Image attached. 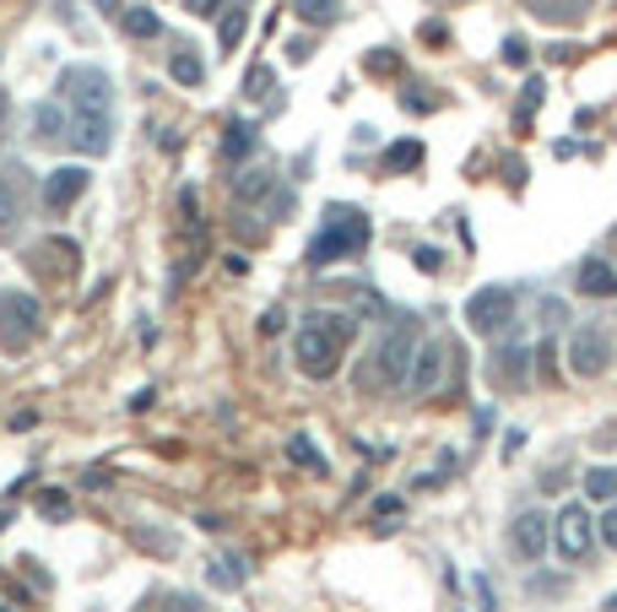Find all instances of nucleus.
I'll return each mask as SVG.
<instances>
[{
    "label": "nucleus",
    "instance_id": "30",
    "mask_svg": "<svg viewBox=\"0 0 617 612\" xmlns=\"http://www.w3.org/2000/svg\"><path fill=\"white\" fill-rule=\"evenodd\" d=\"M504 61H509V65H526V61H531L526 39H504Z\"/></svg>",
    "mask_w": 617,
    "mask_h": 612
},
{
    "label": "nucleus",
    "instance_id": "11",
    "mask_svg": "<svg viewBox=\"0 0 617 612\" xmlns=\"http://www.w3.org/2000/svg\"><path fill=\"white\" fill-rule=\"evenodd\" d=\"M87 184H93V174H87L82 163L50 169V174H44V206H50V212H71V206L87 195Z\"/></svg>",
    "mask_w": 617,
    "mask_h": 612
},
{
    "label": "nucleus",
    "instance_id": "32",
    "mask_svg": "<svg viewBox=\"0 0 617 612\" xmlns=\"http://www.w3.org/2000/svg\"><path fill=\"white\" fill-rule=\"evenodd\" d=\"M401 104H407L412 115H429V109H433V98H429V93H401Z\"/></svg>",
    "mask_w": 617,
    "mask_h": 612
},
{
    "label": "nucleus",
    "instance_id": "26",
    "mask_svg": "<svg viewBox=\"0 0 617 612\" xmlns=\"http://www.w3.org/2000/svg\"><path fill=\"white\" fill-rule=\"evenodd\" d=\"M39 515H44V520H65V515H71V493L44 488L39 493Z\"/></svg>",
    "mask_w": 617,
    "mask_h": 612
},
{
    "label": "nucleus",
    "instance_id": "25",
    "mask_svg": "<svg viewBox=\"0 0 617 612\" xmlns=\"http://www.w3.org/2000/svg\"><path fill=\"white\" fill-rule=\"evenodd\" d=\"M266 212H271V217H293V212H299V195H293L288 184H271V190H266Z\"/></svg>",
    "mask_w": 617,
    "mask_h": 612
},
{
    "label": "nucleus",
    "instance_id": "2",
    "mask_svg": "<svg viewBox=\"0 0 617 612\" xmlns=\"http://www.w3.org/2000/svg\"><path fill=\"white\" fill-rule=\"evenodd\" d=\"M412 358H418V331L412 320H401L390 336H379L374 358L358 368V390H401L412 374Z\"/></svg>",
    "mask_w": 617,
    "mask_h": 612
},
{
    "label": "nucleus",
    "instance_id": "22",
    "mask_svg": "<svg viewBox=\"0 0 617 612\" xmlns=\"http://www.w3.org/2000/svg\"><path fill=\"white\" fill-rule=\"evenodd\" d=\"M293 17L308 28H331L342 17V0H293Z\"/></svg>",
    "mask_w": 617,
    "mask_h": 612
},
{
    "label": "nucleus",
    "instance_id": "36",
    "mask_svg": "<svg viewBox=\"0 0 617 612\" xmlns=\"http://www.w3.org/2000/svg\"><path fill=\"white\" fill-rule=\"evenodd\" d=\"M369 71H396V55H390V50H379V55H369Z\"/></svg>",
    "mask_w": 617,
    "mask_h": 612
},
{
    "label": "nucleus",
    "instance_id": "38",
    "mask_svg": "<svg viewBox=\"0 0 617 612\" xmlns=\"http://www.w3.org/2000/svg\"><path fill=\"white\" fill-rule=\"evenodd\" d=\"M314 55V39H293V61H308Z\"/></svg>",
    "mask_w": 617,
    "mask_h": 612
},
{
    "label": "nucleus",
    "instance_id": "28",
    "mask_svg": "<svg viewBox=\"0 0 617 612\" xmlns=\"http://www.w3.org/2000/svg\"><path fill=\"white\" fill-rule=\"evenodd\" d=\"M553 364H558V342L548 336V342H537V368H542V379L553 385Z\"/></svg>",
    "mask_w": 617,
    "mask_h": 612
},
{
    "label": "nucleus",
    "instance_id": "33",
    "mask_svg": "<svg viewBox=\"0 0 617 612\" xmlns=\"http://www.w3.org/2000/svg\"><path fill=\"white\" fill-rule=\"evenodd\" d=\"M418 266H423V271H429V277H433V271L444 266V255H439V249H433V245H423V249H418Z\"/></svg>",
    "mask_w": 617,
    "mask_h": 612
},
{
    "label": "nucleus",
    "instance_id": "7",
    "mask_svg": "<svg viewBox=\"0 0 617 612\" xmlns=\"http://www.w3.org/2000/svg\"><path fill=\"white\" fill-rule=\"evenodd\" d=\"M61 98L71 109H115V87L98 65H71L61 76Z\"/></svg>",
    "mask_w": 617,
    "mask_h": 612
},
{
    "label": "nucleus",
    "instance_id": "19",
    "mask_svg": "<svg viewBox=\"0 0 617 612\" xmlns=\"http://www.w3.org/2000/svg\"><path fill=\"white\" fill-rule=\"evenodd\" d=\"M169 76H174L180 87H206V61H201L195 50H174V55H169Z\"/></svg>",
    "mask_w": 617,
    "mask_h": 612
},
{
    "label": "nucleus",
    "instance_id": "23",
    "mask_svg": "<svg viewBox=\"0 0 617 612\" xmlns=\"http://www.w3.org/2000/svg\"><path fill=\"white\" fill-rule=\"evenodd\" d=\"M22 212V190H17V169H0V234L17 223Z\"/></svg>",
    "mask_w": 617,
    "mask_h": 612
},
{
    "label": "nucleus",
    "instance_id": "21",
    "mask_svg": "<svg viewBox=\"0 0 617 612\" xmlns=\"http://www.w3.org/2000/svg\"><path fill=\"white\" fill-rule=\"evenodd\" d=\"M65 130H71V115H65L61 104H39L33 109V136L39 141H61Z\"/></svg>",
    "mask_w": 617,
    "mask_h": 612
},
{
    "label": "nucleus",
    "instance_id": "1",
    "mask_svg": "<svg viewBox=\"0 0 617 612\" xmlns=\"http://www.w3.org/2000/svg\"><path fill=\"white\" fill-rule=\"evenodd\" d=\"M353 320L347 314H308L304 325H299V336H293V358L304 368L308 379H331L342 358H347V342H353Z\"/></svg>",
    "mask_w": 617,
    "mask_h": 612
},
{
    "label": "nucleus",
    "instance_id": "3",
    "mask_svg": "<svg viewBox=\"0 0 617 612\" xmlns=\"http://www.w3.org/2000/svg\"><path fill=\"white\" fill-rule=\"evenodd\" d=\"M369 217L358 206H325V228L314 234L308 245V266H331V260H347V255H364L369 249Z\"/></svg>",
    "mask_w": 617,
    "mask_h": 612
},
{
    "label": "nucleus",
    "instance_id": "12",
    "mask_svg": "<svg viewBox=\"0 0 617 612\" xmlns=\"http://www.w3.org/2000/svg\"><path fill=\"white\" fill-rule=\"evenodd\" d=\"M444 379V347L439 342H418V358H412V374H407V390L412 396H433Z\"/></svg>",
    "mask_w": 617,
    "mask_h": 612
},
{
    "label": "nucleus",
    "instance_id": "15",
    "mask_svg": "<svg viewBox=\"0 0 617 612\" xmlns=\"http://www.w3.org/2000/svg\"><path fill=\"white\" fill-rule=\"evenodd\" d=\"M494 379L498 385H509V390H526V347H498L494 353Z\"/></svg>",
    "mask_w": 617,
    "mask_h": 612
},
{
    "label": "nucleus",
    "instance_id": "34",
    "mask_svg": "<svg viewBox=\"0 0 617 612\" xmlns=\"http://www.w3.org/2000/svg\"><path fill=\"white\" fill-rule=\"evenodd\" d=\"M423 39H429L433 50H444V39H450V33H444V22H423Z\"/></svg>",
    "mask_w": 617,
    "mask_h": 612
},
{
    "label": "nucleus",
    "instance_id": "40",
    "mask_svg": "<svg viewBox=\"0 0 617 612\" xmlns=\"http://www.w3.org/2000/svg\"><path fill=\"white\" fill-rule=\"evenodd\" d=\"M574 6H580V11H585V6H591V0H574Z\"/></svg>",
    "mask_w": 617,
    "mask_h": 612
},
{
    "label": "nucleus",
    "instance_id": "41",
    "mask_svg": "<svg viewBox=\"0 0 617 612\" xmlns=\"http://www.w3.org/2000/svg\"><path fill=\"white\" fill-rule=\"evenodd\" d=\"M234 6H249V0H234Z\"/></svg>",
    "mask_w": 617,
    "mask_h": 612
},
{
    "label": "nucleus",
    "instance_id": "5",
    "mask_svg": "<svg viewBox=\"0 0 617 612\" xmlns=\"http://www.w3.org/2000/svg\"><path fill=\"white\" fill-rule=\"evenodd\" d=\"M613 336L602 331V325H574V336H569V374H580V379H602L607 368H613Z\"/></svg>",
    "mask_w": 617,
    "mask_h": 612
},
{
    "label": "nucleus",
    "instance_id": "35",
    "mask_svg": "<svg viewBox=\"0 0 617 612\" xmlns=\"http://www.w3.org/2000/svg\"><path fill=\"white\" fill-rule=\"evenodd\" d=\"M6 130H11V93L0 87V141H6Z\"/></svg>",
    "mask_w": 617,
    "mask_h": 612
},
{
    "label": "nucleus",
    "instance_id": "13",
    "mask_svg": "<svg viewBox=\"0 0 617 612\" xmlns=\"http://www.w3.org/2000/svg\"><path fill=\"white\" fill-rule=\"evenodd\" d=\"M580 293H591V299H617V271L602 255H591V260L580 266Z\"/></svg>",
    "mask_w": 617,
    "mask_h": 612
},
{
    "label": "nucleus",
    "instance_id": "8",
    "mask_svg": "<svg viewBox=\"0 0 617 612\" xmlns=\"http://www.w3.org/2000/svg\"><path fill=\"white\" fill-rule=\"evenodd\" d=\"M553 543V520H548V509H520L515 520H509V558H520V563H537L542 552Z\"/></svg>",
    "mask_w": 617,
    "mask_h": 612
},
{
    "label": "nucleus",
    "instance_id": "18",
    "mask_svg": "<svg viewBox=\"0 0 617 612\" xmlns=\"http://www.w3.org/2000/svg\"><path fill=\"white\" fill-rule=\"evenodd\" d=\"M120 28L130 33V39H158V33H163V17H158L152 6H125Z\"/></svg>",
    "mask_w": 617,
    "mask_h": 612
},
{
    "label": "nucleus",
    "instance_id": "31",
    "mask_svg": "<svg viewBox=\"0 0 617 612\" xmlns=\"http://www.w3.org/2000/svg\"><path fill=\"white\" fill-rule=\"evenodd\" d=\"M190 17H223V0H185Z\"/></svg>",
    "mask_w": 617,
    "mask_h": 612
},
{
    "label": "nucleus",
    "instance_id": "37",
    "mask_svg": "<svg viewBox=\"0 0 617 612\" xmlns=\"http://www.w3.org/2000/svg\"><path fill=\"white\" fill-rule=\"evenodd\" d=\"M374 515H385V520L401 515V498H374Z\"/></svg>",
    "mask_w": 617,
    "mask_h": 612
},
{
    "label": "nucleus",
    "instance_id": "10",
    "mask_svg": "<svg viewBox=\"0 0 617 612\" xmlns=\"http://www.w3.org/2000/svg\"><path fill=\"white\" fill-rule=\"evenodd\" d=\"M71 141L87 158H104L115 147V109H71Z\"/></svg>",
    "mask_w": 617,
    "mask_h": 612
},
{
    "label": "nucleus",
    "instance_id": "17",
    "mask_svg": "<svg viewBox=\"0 0 617 612\" xmlns=\"http://www.w3.org/2000/svg\"><path fill=\"white\" fill-rule=\"evenodd\" d=\"M288 461H293V466H304V472H314V477H325V472H331V461L314 450V439H308V433H288Z\"/></svg>",
    "mask_w": 617,
    "mask_h": 612
},
{
    "label": "nucleus",
    "instance_id": "39",
    "mask_svg": "<svg viewBox=\"0 0 617 612\" xmlns=\"http://www.w3.org/2000/svg\"><path fill=\"white\" fill-rule=\"evenodd\" d=\"M93 6H98L104 17H115V11H125V0H93Z\"/></svg>",
    "mask_w": 617,
    "mask_h": 612
},
{
    "label": "nucleus",
    "instance_id": "24",
    "mask_svg": "<svg viewBox=\"0 0 617 612\" xmlns=\"http://www.w3.org/2000/svg\"><path fill=\"white\" fill-rule=\"evenodd\" d=\"M585 498L613 504L617 498V466H591V472H585Z\"/></svg>",
    "mask_w": 617,
    "mask_h": 612
},
{
    "label": "nucleus",
    "instance_id": "29",
    "mask_svg": "<svg viewBox=\"0 0 617 612\" xmlns=\"http://www.w3.org/2000/svg\"><path fill=\"white\" fill-rule=\"evenodd\" d=\"M596 537H602L607 548H617V504L607 509V515H602V520H596Z\"/></svg>",
    "mask_w": 617,
    "mask_h": 612
},
{
    "label": "nucleus",
    "instance_id": "16",
    "mask_svg": "<svg viewBox=\"0 0 617 612\" xmlns=\"http://www.w3.org/2000/svg\"><path fill=\"white\" fill-rule=\"evenodd\" d=\"M407 169H423V141H396V147H385L379 174H407Z\"/></svg>",
    "mask_w": 617,
    "mask_h": 612
},
{
    "label": "nucleus",
    "instance_id": "14",
    "mask_svg": "<svg viewBox=\"0 0 617 612\" xmlns=\"http://www.w3.org/2000/svg\"><path fill=\"white\" fill-rule=\"evenodd\" d=\"M245 33H249V6H228V11L217 17V50L234 55V50L245 44Z\"/></svg>",
    "mask_w": 617,
    "mask_h": 612
},
{
    "label": "nucleus",
    "instance_id": "27",
    "mask_svg": "<svg viewBox=\"0 0 617 612\" xmlns=\"http://www.w3.org/2000/svg\"><path fill=\"white\" fill-rule=\"evenodd\" d=\"M271 87H277V76H271V65H255V71H249V98H271Z\"/></svg>",
    "mask_w": 617,
    "mask_h": 612
},
{
    "label": "nucleus",
    "instance_id": "6",
    "mask_svg": "<svg viewBox=\"0 0 617 612\" xmlns=\"http://www.w3.org/2000/svg\"><path fill=\"white\" fill-rule=\"evenodd\" d=\"M553 543L569 563H585V558H591V548H596V520H591L585 504H563V509H558L553 515Z\"/></svg>",
    "mask_w": 617,
    "mask_h": 612
},
{
    "label": "nucleus",
    "instance_id": "4",
    "mask_svg": "<svg viewBox=\"0 0 617 612\" xmlns=\"http://www.w3.org/2000/svg\"><path fill=\"white\" fill-rule=\"evenodd\" d=\"M33 336H39V299L22 288H0V347L28 353Z\"/></svg>",
    "mask_w": 617,
    "mask_h": 612
},
{
    "label": "nucleus",
    "instance_id": "9",
    "mask_svg": "<svg viewBox=\"0 0 617 612\" xmlns=\"http://www.w3.org/2000/svg\"><path fill=\"white\" fill-rule=\"evenodd\" d=\"M509 320H515V293H509V288H477V293H472L466 325H472L477 336H498Z\"/></svg>",
    "mask_w": 617,
    "mask_h": 612
},
{
    "label": "nucleus",
    "instance_id": "20",
    "mask_svg": "<svg viewBox=\"0 0 617 612\" xmlns=\"http://www.w3.org/2000/svg\"><path fill=\"white\" fill-rule=\"evenodd\" d=\"M255 147H260V130H255V125H249V120H234V125H228V136H223V158H228V163L249 158Z\"/></svg>",
    "mask_w": 617,
    "mask_h": 612
}]
</instances>
